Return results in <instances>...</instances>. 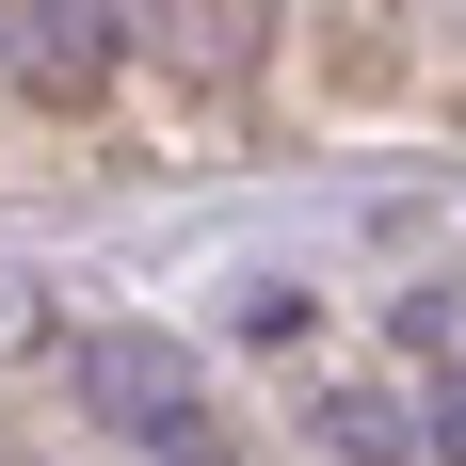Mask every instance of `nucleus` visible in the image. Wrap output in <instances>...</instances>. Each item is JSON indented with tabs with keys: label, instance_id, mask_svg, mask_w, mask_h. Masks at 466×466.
Wrapping results in <instances>:
<instances>
[{
	"label": "nucleus",
	"instance_id": "obj_1",
	"mask_svg": "<svg viewBox=\"0 0 466 466\" xmlns=\"http://www.w3.org/2000/svg\"><path fill=\"white\" fill-rule=\"evenodd\" d=\"M65 402H81L96 434H129V451H209V370H193V338H145V322L65 338Z\"/></svg>",
	"mask_w": 466,
	"mask_h": 466
},
{
	"label": "nucleus",
	"instance_id": "obj_2",
	"mask_svg": "<svg viewBox=\"0 0 466 466\" xmlns=\"http://www.w3.org/2000/svg\"><path fill=\"white\" fill-rule=\"evenodd\" d=\"M113 81H129V16H113V0H0V96L96 113Z\"/></svg>",
	"mask_w": 466,
	"mask_h": 466
},
{
	"label": "nucleus",
	"instance_id": "obj_3",
	"mask_svg": "<svg viewBox=\"0 0 466 466\" xmlns=\"http://www.w3.org/2000/svg\"><path fill=\"white\" fill-rule=\"evenodd\" d=\"M322 434H338V466H402V419L386 402H322Z\"/></svg>",
	"mask_w": 466,
	"mask_h": 466
},
{
	"label": "nucleus",
	"instance_id": "obj_4",
	"mask_svg": "<svg viewBox=\"0 0 466 466\" xmlns=\"http://www.w3.org/2000/svg\"><path fill=\"white\" fill-rule=\"evenodd\" d=\"M16 354H48V289L33 274H0V370H16Z\"/></svg>",
	"mask_w": 466,
	"mask_h": 466
},
{
	"label": "nucleus",
	"instance_id": "obj_5",
	"mask_svg": "<svg viewBox=\"0 0 466 466\" xmlns=\"http://www.w3.org/2000/svg\"><path fill=\"white\" fill-rule=\"evenodd\" d=\"M434 451H451V466H466V370H451V386H434Z\"/></svg>",
	"mask_w": 466,
	"mask_h": 466
}]
</instances>
